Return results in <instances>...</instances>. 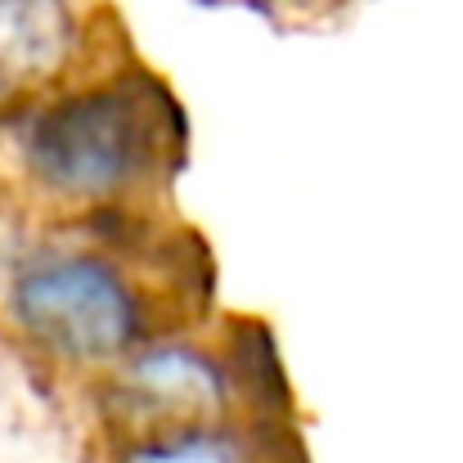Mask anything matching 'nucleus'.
<instances>
[{
	"label": "nucleus",
	"instance_id": "nucleus-3",
	"mask_svg": "<svg viewBox=\"0 0 463 463\" xmlns=\"http://www.w3.org/2000/svg\"><path fill=\"white\" fill-rule=\"evenodd\" d=\"M109 441L234 419H279L284 373L257 324L203 333L198 319L166 328L95 378Z\"/></svg>",
	"mask_w": 463,
	"mask_h": 463
},
{
	"label": "nucleus",
	"instance_id": "nucleus-2",
	"mask_svg": "<svg viewBox=\"0 0 463 463\" xmlns=\"http://www.w3.org/2000/svg\"><path fill=\"white\" fill-rule=\"evenodd\" d=\"M14 184L63 221L145 212L175 175L184 122L136 59L109 63L0 118Z\"/></svg>",
	"mask_w": 463,
	"mask_h": 463
},
{
	"label": "nucleus",
	"instance_id": "nucleus-5",
	"mask_svg": "<svg viewBox=\"0 0 463 463\" xmlns=\"http://www.w3.org/2000/svg\"><path fill=\"white\" fill-rule=\"evenodd\" d=\"M109 463H307L279 419H234L109 441Z\"/></svg>",
	"mask_w": 463,
	"mask_h": 463
},
{
	"label": "nucleus",
	"instance_id": "nucleus-1",
	"mask_svg": "<svg viewBox=\"0 0 463 463\" xmlns=\"http://www.w3.org/2000/svg\"><path fill=\"white\" fill-rule=\"evenodd\" d=\"M77 234L41 239L0 275V315L18 346L72 378H99L140 342L194 324L203 270L184 243L154 234L149 212L68 221Z\"/></svg>",
	"mask_w": 463,
	"mask_h": 463
},
{
	"label": "nucleus",
	"instance_id": "nucleus-6",
	"mask_svg": "<svg viewBox=\"0 0 463 463\" xmlns=\"http://www.w3.org/2000/svg\"><path fill=\"white\" fill-rule=\"evenodd\" d=\"M266 5H275V9H302V14H324V9H337L346 0H266Z\"/></svg>",
	"mask_w": 463,
	"mask_h": 463
},
{
	"label": "nucleus",
	"instance_id": "nucleus-4",
	"mask_svg": "<svg viewBox=\"0 0 463 463\" xmlns=\"http://www.w3.org/2000/svg\"><path fill=\"white\" fill-rule=\"evenodd\" d=\"M99 0H0V118L109 68Z\"/></svg>",
	"mask_w": 463,
	"mask_h": 463
}]
</instances>
